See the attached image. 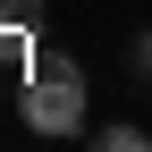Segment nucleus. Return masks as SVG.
<instances>
[{
  "instance_id": "f257e3e1",
  "label": "nucleus",
  "mask_w": 152,
  "mask_h": 152,
  "mask_svg": "<svg viewBox=\"0 0 152 152\" xmlns=\"http://www.w3.org/2000/svg\"><path fill=\"white\" fill-rule=\"evenodd\" d=\"M26 127H34V135H76V127H85V68H76L68 51H34Z\"/></svg>"
},
{
  "instance_id": "f03ea898",
  "label": "nucleus",
  "mask_w": 152,
  "mask_h": 152,
  "mask_svg": "<svg viewBox=\"0 0 152 152\" xmlns=\"http://www.w3.org/2000/svg\"><path fill=\"white\" fill-rule=\"evenodd\" d=\"M42 26V0H0V34H34Z\"/></svg>"
},
{
  "instance_id": "7ed1b4c3",
  "label": "nucleus",
  "mask_w": 152,
  "mask_h": 152,
  "mask_svg": "<svg viewBox=\"0 0 152 152\" xmlns=\"http://www.w3.org/2000/svg\"><path fill=\"white\" fill-rule=\"evenodd\" d=\"M102 152H152V144H144V127H110V135H102Z\"/></svg>"
},
{
  "instance_id": "20e7f679",
  "label": "nucleus",
  "mask_w": 152,
  "mask_h": 152,
  "mask_svg": "<svg viewBox=\"0 0 152 152\" xmlns=\"http://www.w3.org/2000/svg\"><path fill=\"white\" fill-rule=\"evenodd\" d=\"M135 68H144V76H152V34H135Z\"/></svg>"
}]
</instances>
